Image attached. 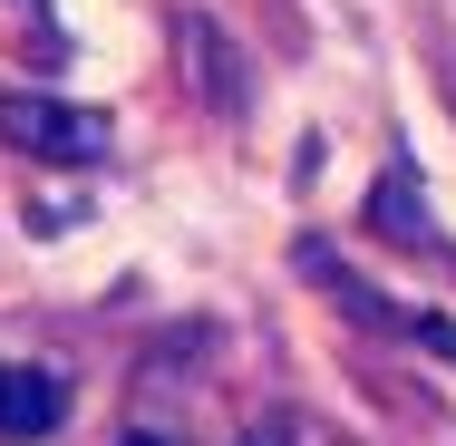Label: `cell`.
Masks as SVG:
<instances>
[{"mask_svg": "<svg viewBox=\"0 0 456 446\" xmlns=\"http://www.w3.org/2000/svg\"><path fill=\"white\" fill-rule=\"evenodd\" d=\"M0 136L49 166H107V117L69 107V97H0Z\"/></svg>", "mask_w": 456, "mask_h": 446, "instance_id": "cell-1", "label": "cell"}, {"mask_svg": "<svg viewBox=\"0 0 456 446\" xmlns=\"http://www.w3.org/2000/svg\"><path fill=\"white\" fill-rule=\"evenodd\" d=\"M175 59H184V88L204 97L214 117H243L253 107V59L233 49V29L214 10H175Z\"/></svg>", "mask_w": 456, "mask_h": 446, "instance_id": "cell-2", "label": "cell"}, {"mask_svg": "<svg viewBox=\"0 0 456 446\" xmlns=\"http://www.w3.org/2000/svg\"><path fill=\"white\" fill-rule=\"evenodd\" d=\"M291 263H301V281H321L330 301H350V320H379V330H408V340H428L437 359H456V330L437 320V311H408V301H388V291H369V281H360L350 263H340L330 243H301Z\"/></svg>", "mask_w": 456, "mask_h": 446, "instance_id": "cell-3", "label": "cell"}, {"mask_svg": "<svg viewBox=\"0 0 456 446\" xmlns=\"http://www.w3.org/2000/svg\"><path fill=\"white\" fill-rule=\"evenodd\" d=\"M369 233L398 243V253H447L437 214H428V194H418V166H388V175L369 184Z\"/></svg>", "mask_w": 456, "mask_h": 446, "instance_id": "cell-4", "label": "cell"}, {"mask_svg": "<svg viewBox=\"0 0 456 446\" xmlns=\"http://www.w3.org/2000/svg\"><path fill=\"white\" fill-rule=\"evenodd\" d=\"M69 418L59 369H0V437H49Z\"/></svg>", "mask_w": 456, "mask_h": 446, "instance_id": "cell-5", "label": "cell"}, {"mask_svg": "<svg viewBox=\"0 0 456 446\" xmlns=\"http://www.w3.org/2000/svg\"><path fill=\"white\" fill-rule=\"evenodd\" d=\"M243 446H291V418H263V427H253Z\"/></svg>", "mask_w": 456, "mask_h": 446, "instance_id": "cell-6", "label": "cell"}, {"mask_svg": "<svg viewBox=\"0 0 456 446\" xmlns=\"http://www.w3.org/2000/svg\"><path fill=\"white\" fill-rule=\"evenodd\" d=\"M126 446H166V437H126Z\"/></svg>", "mask_w": 456, "mask_h": 446, "instance_id": "cell-7", "label": "cell"}]
</instances>
